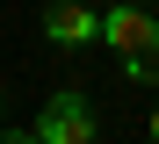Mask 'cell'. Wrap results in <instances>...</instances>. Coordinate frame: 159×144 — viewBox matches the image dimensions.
Returning <instances> with one entry per match:
<instances>
[{"label": "cell", "instance_id": "1", "mask_svg": "<svg viewBox=\"0 0 159 144\" xmlns=\"http://www.w3.org/2000/svg\"><path fill=\"white\" fill-rule=\"evenodd\" d=\"M36 144H94L101 137V115H94V94L87 86H58V94L43 101V115L29 123Z\"/></svg>", "mask_w": 159, "mask_h": 144}, {"label": "cell", "instance_id": "2", "mask_svg": "<svg viewBox=\"0 0 159 144\" xmlns=\"http://www.w3.org/2000/svg\"><path fill=\"white\" fill-rule=\"evenodd\" d=\"M94 43H109L116 58H123V50H145V43H159V22L145 15V0H116V7H101Z\"/></svg>", "mask_w": 159, "mask_h": 144}, {"label": "cell", "instance_id": "3", "mask_svg": "<svg viewBox=\"0 0 159 144\" xmlns=\"http://www.w3.org/2000/svg\"><path fill=\"white\" fill-rule=\"evenodd\" d=\"M94 29H101V15L87 7V0H51V7H43V36L58 43V50H80V43H94Z\"/></svg>", "mask_w": 159, "mask_h": 144}, {"label": "cell", "instance_id": "4", "mask_svg": "<svg viewBox=\"0 0 159 144\" xmlns=\"http://www.w3.org/2000/svg\"><path fill=\"white\" fill-rule=\"evenodd\" d=\"M123 72L138 79V86H159V43H145V50H123Z\"/></svg>", "mask_w": 159, "mask_h": 144}, {"label": "cell", "instance_id": "5", "mask_svg": "<svg viewBox=\"0 0 159 144\" xmlns=\"http://www.w3.org/2000/svg\"><path fill=\"white\" fill-rule=\"evenodd\" d=\"M0 144H15V130H7V123H0Z\"/></svg>", "mask_w": 159, "mask_h": 144}, {"label": "cell", "instance_id": "6", "mask_svg": "<svg viewBox=\"0 0 159 144\" xmlns=\"http://www.w3.org/2000/svg\"><path fill=\"white\" fill-rule=\"evenodd\" d=\"M152 137H159V101H152Z\"/></svg>", "mask_w": 159, "mask_h": 144}, {"label": "cell", "instance_id": "7", "mask_svg": "<svg viewBox=\"0 0 159 144\" xmlns=\"http://www.w3.org/2000/svg\"><path fill=\"white\" fill-rule=\"evenodd\" d=\"M145 7H159V0H145Z\"/></svg>", "mask_w": 159, "mask_h": 144}]
</instances>
